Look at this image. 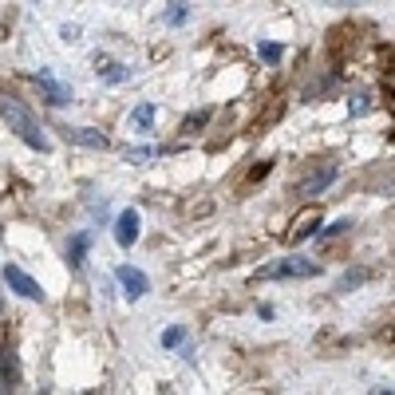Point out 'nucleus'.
<instances>
[{"label": "nucleus", "mask_w": 395, "mask_h": 395, "mask_svg": "<svg viewBox=\"0 0 395 395\" xmlns=\"http://www.w3.org/2000/svg\"><path fill=\"white\" fill-rule=\"evenodd\" d=\"M87 241H91V237H87V233H79V237L68 245V261H71V269H83V257H87Z\"/></svg>", "instance_id": "nucleus-13"}, {"label": "nucleus", "mask_w": 395, "mask_h": 395, "mask_svg": "<svg viewBox=\"0 0 395 395\" xmlns=\"http://www.w3.org/2000/svg\"><path fill=\"white\" fill-rule=\"evenodd\" d=\"M0 312H4V301H0Z\"/></svg>", "instance_id": "nucleus-23"}, {"label": "nucleus", "mask_w": 395, "mask_h": 395, "mask_svg": "<svg viewBox=\"0 0 395 395\" xmlns=\"http://www.w3.org/2000/svg\"><path fill=\"white\" fill-rule=\"evenodd\" d=\"M155 115H158V107H155V103H138L135 111H130V127L150 130V127H155Z\"/></svg>", "instance_id": "nucleus-12"}, {"label": "nucleus", "mask_w": 395, "mask_h": 395, "mask_svg": "<svg viewBox=\"0 0 395 395\" xmlns=\"http://www.w3.org/2000/svg\"><path fill=\"white\" fill-rule=\"evenodd\" d=\"M332 182H336V163H317V170L301 182V194L304 198H317V194H324Z\"/></svg>", "instance_id": "nucleus-7"}, {"label": "nucleus", "mask_w": 395, "mask_h": 395, "mask_svg": "<svg viewBox=\"0 0 395 395\" xmlns=\"http://www.w3.org/2000/svg\"><path fill=\"white\" fill-rule=\"evenodd\" d=\"M0 384H4V391H12V387L20 384V368H16V344L4 340V348H0Z\"/></svg>", "instance_id": "nucleus-8"}, {"label": "nucleus", "mask_w": 395, "mask_h": 395, "mask_svg": "<svg viewBox=\"0 0 395 395\" xmlns=\"http://www.w3.org/2000/svg\"><path fill=\"white\" fill-rule=\"evenodd\" d=\"M320 273V265L317 261H309V257H284V261H277V265H269V269H261V281H309V277H317Z\"/></svg>", "instance_id": "nucleus-2"}, {"label": "nucleus", "mask_w": 395, "mask_h": 395, "mask_svg": "<svg viewBox=\"0 0 395 395\" xmlns=\"http://www.w3.org/2000/svg\"><path fill=\"white\" fill-rule=\"evenodd\" d=\"M115 277H119L127 301H143L146 292H150V277H146L143 269H135V265H119V269H115Z\"/></svg>", "instance_id": "nucleus-3"}, {"label": "nucleus", "mask_w": 395, "mask_h": 395, "mask_svg": "<svg viewBox=\"0 0 395 395\" xmlns=\"http://www.w3.org/2000/svg\"><path fill=\"white\" fill-rule=\"evenodd\" d=\"M0 115L9 119V127L16 130V135L32 146V150H40V155H48V150H52V143H48V135H43V127L36 123V115L28 111L20 99H12V95H9V99H0Z\"/></svg>", "instance_id": "nucleus-1"}, {"label": "nucleus", "mask_w": 395, "mask_h": 395, "mask_svg": "<svg viewBox=\"0 0 395 395\" xmlns=\"http://www.w3.org/2000/svg\"><path fill=\"white\" fill-rule=\"evenodd\" d=\"M99 79H103V83H127L130 68L127 63H115V60H99Z\"/></svg>", "instance_id": "nucleus-11"}, {"label": "nucleus", "mask_w": 395, "mask_h": 395, "mask_svg": "<svg viewBox=\"0 0 395 395\" xmlns=\"http://www.w3.org/2000/svg\"><path fill=\"white\" fill-rule=\"evenodd\" d=\"M4 281H9V289H12V292H20L24 301H43L40 281H32V277H28L20 265H4Z\"/></svg>", "instance_id": "nucleus-4"}, {"label": "nucleus", "mask_w": 395, "mask_h": 395, "mask_svg": "<svg viewBox=\"0 0 395 395\" xmlns=\"http://www.w3.org/2000/svg\"><path fill=\"white\" fill-rule=\"evenodd\" d=\"M368 111V99H352V115H364Z\"/></svg>", "instance_id": "nucleus-20"}, {"label": "nucleus", "mask_w": 395, "mask_h": 395, "mask_svg": "<svg viewBox=\"0 0 395 395\" xmlns=\"http://www.w3.org/2000/svg\"><path fill=\"white\" fill-rule=\"evenodd\" d=\"M364 277H368V273H364V269H360V273H356V269H352V273H348V277H344V281H340V292H344V289H352V284H360Z\"/></svg>", "instance_id": "nucleus-18"}, {"label": "nucleus", "mask_w": 395, "mask_h": 395, "mask_svg": "<svg viewBox=\"0 0 395 395\" xmlns=\"http://www.w3.org/2000/svg\"><path fill=\"white\" fill-rule=\"evenodd\" d=\"M186 16H190V0H170L166 24H170V28H178V24H186Z\"/></svg>", "instance_id": "nucleus-14"}, {"label": "nucleus", "mask_w": 395, "mask_h": 395, "mask_svg": "<svg viewBox=\"0 0 395 395\" xmlns=\"http://www.w3.org/2000/svg\"><path fill=\"white\" fill-rule=\"evenodd\" d=\"M36 87L43 91V99H48L52 107H68L71 103V87H63L52 71H36Z\"/></svg>", "instance_id": "nucleus-6"}, {"label": "nucleus", "mask_w": 395, "mask_h": 395, "mask_svg": "<svg viewBox=\"0 0 395 395\" xmlns=\"http://www.w3.org/2000/svg\"><path fill=\"white\" fill-rule=\"evenodd\" d=\"M257 56L265 63H281V56H284V43H257Z\"/></svg>", "instance_id": "nucleus-15"}, {"label": "nucleus", "mask_w": 395, "mask_h": 395, "mask_svg": "<svg viewBox=\"0 0 395 395\" xmlns=\"http://www.w3.org/2000/svg\"><path fill=\"white\" fill-rule=\"evenodd\" d=\"M269 166H273V163H257V170H253V182H257V178H265V174H269Z\"/></svg>", "instance_id": "nucleus-21"}, {"label": "nucleus", "mask_w": 395, "mask_h": 395, "mask_svg": "<svg viewBox=\"0 0 395 395\" xmlns=\"http://www.w3.org/2000/svg\"><path fill=\"white\" fill-rule=\"evenodd\" d=\"M68 135V143H76V146H87V150H107V135L103 130H91V127H68L63 130Z\"/></svg>", "instance_id": "nucleus-9"}, {"label": "nucleus", "mask_w": 395, "mask_h": 395, "mask_svg": "<svg viewBox=\"0 0 395 395\" xmlns=\"http://www.w3.org/2000/svg\"><path fill=\"white\" fill-rule=\"evenodd\" d=\"M182 340H186V332H182V328H170V332H163V348H178Z\"/></svg>", "instance_id": "nucleus-17"}, {"label": "nucleus", "mask_w": 395, "mask_h": 395, "mask_svg": "<svg viewBox=\"0 0 395 395\" xmlns=\"http://www.w3.org/2000/svg\"><path fill=\"white\" fill-rule=\"evenodd\" d=\"M138 233H143V217H138V210H123L119 217H115V241H119L123 250H130L138 241Z\"/></svg>", "instance_id": "nucleus-5"}, {"label": "nucleus", "mask_w": 395, "mask_h": 395, "mask_svg": "<svg viewBox=\"0 0 395 395\" xmlns=\"http://www.w3.org/2000/svg\"><path fill=\"white\" fill-rule=\"evenodd\" d=\"M328 4H336V9H344V4H356V0H328Z\"/></svg>", "instance_id": "nucleus-22"}, {"label": "nucleus", "mask_w": 395, "mask_h": 395, "mask_svg": "<svg viewBox=\"0 0 395 395\" xmlns=\"http://www.w3.org/2000/svg\"><path fill=\"white\" fill-rule=\"evenodd\" d=\"M317 225H320V210L317 206H309L304 210V214H297L292 217V241H304V237H312V233H317Z\"/></svg>", "instance_id": "nucleus-10"}, {"label": "nucleus", "mask_w": 395, "mask_h": 395, "mask_svg": "<svg viewBox=\"0 0 395 395\" xmlns=\"http://www.w3.org/2000/svg\"><path fill=\"white\" fill-rule=\"evenodd\" d=\"M206 119H210V111H198V115H190V119L182 123V135H190L194 127H206Z\"/></svg>", "instance_id": "nucleus-16"}, {"label": "nucleus", "mask_w": 395, "mask_h": 395, "mask_svg": "<svg viewBox=\"0 0 395 395\" xmlns=\"http://www.w3.org/2000/svg\"><path fill=\"white\" fill-rule=\"evenodd\" d=\"M344 230H352V222H336V225H328V230H320V237H336V233H344Z\"/></svg>", "instance_id": "nucleus-19"}]
</instances>
